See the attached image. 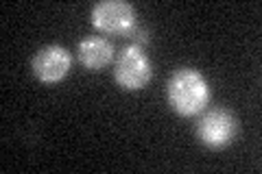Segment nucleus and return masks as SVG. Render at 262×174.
Segmentation results:
<instances>
[{
  "mask_svg": "<svg viewBox=\"0 0 262 174\" xmlns=\"http://www.w3.org/2000/svg\"><path fill=\"white\" fill-rule=\"evenodd\" d=\"M210 85L203 79L201 72L192 68H179L173 72L166 85V98L173 111L184 115V118H192L199 115L210 103Z\"/></svg>",
  "mask_w": 262,
  "mask_h": 174,
  "instance_id": "f257e3e1",
  "label": "nucleus"
},
{
  "mask_svg": "<svg viewBox=\"0 0 262 174\" xmlns=\"http://www.w3.org/2000/svg\"><path fill=\"white\" fill-rule=\"evenodd\" d=\"M72 68V57L63 46H46L42 51H37L33 57V74L42 83H59L68 77Z\"/></svg>",
  "mask_w": 262,
  "mask_h": 174,
  "instance_id": "39448f33",
  "label": "nucleus"
},
{
  "mask_svg": "<svg viewBox=\"0 0 262 174\" xmlns=\"http://www.w3.org/2000/svg\"><path fill=\"white\" fill-rule=\"evenodd\" d=\"M92 27L107 35H129L136 31V9L122 0H103L92 7Z\"/></svg>",
  "mask_w": 262,
  "mask_h": 174,
  "instance_id": "7ed1b4c3",
  "label": "nucleus"
},
{
  "mask_svg": "<svg viewBox=\"0 0 262 174\" xmlns=\"http://www.w3.org/2000/svg\"><path fill=\"white\" fill-rule=\"evenodd\" d=\"M236 133H238V120L227 109H212L196 124L199 142L212 151L227 148L236 139Z\"/></svg>",
  "mask_w": 262,
  "mask_h": 174,
  "instance_id": "20e7f679",
  "label": "nucleus"
},
{
  "mask_svg": "<svg viewBox=\"0 0 262 174\" xmlns=\"http://www.w3.org/2000/svg\"><path fill=\"white\" fill-rule=\"evenodd\" d=\"M153 79V63L144 55L142 46L131 44L125 46L116 59L114 68V81L116 85L127 89V92H138Z\"/></svg>",
  "mask_w": 262,
  "mask_h": 174,
  "instance_id": "f03ea898",
  "label": "nucleus"
},
{
  "mask_svg": "<svg viewBox=\"0 0 262 174\" xmlns=\"http://www.w3.org/2000/svg\"><path fill=\"white\" fill-rule=\"evenodd\" d=\"M146 39H149V33H146V31H136V41H134V44L140 46L142 41H146Z\"/></svg>",
  "mask_w": 262,
  "mask_h": 174,
  "instance_id": "0eeeda50",
  "label": "nucleus"
},
{
  "mask_svg": "<svg viewBox=\"0 0 262 174\" xmlns=\"http://www.w3.org/2000/svg\"><path fill=\"white\" fill-rule=\"evenodd\" d=\"M79 61L85 65L88 70H103L114 59V48L107 39L103 37H85L79 41L77 46Z\"/></svg>",
  "mask_w": 262,
  "mask_h": 174,
  "instance_id": "423d86ee",
  "label": "nucleus"
}]
</instances>
